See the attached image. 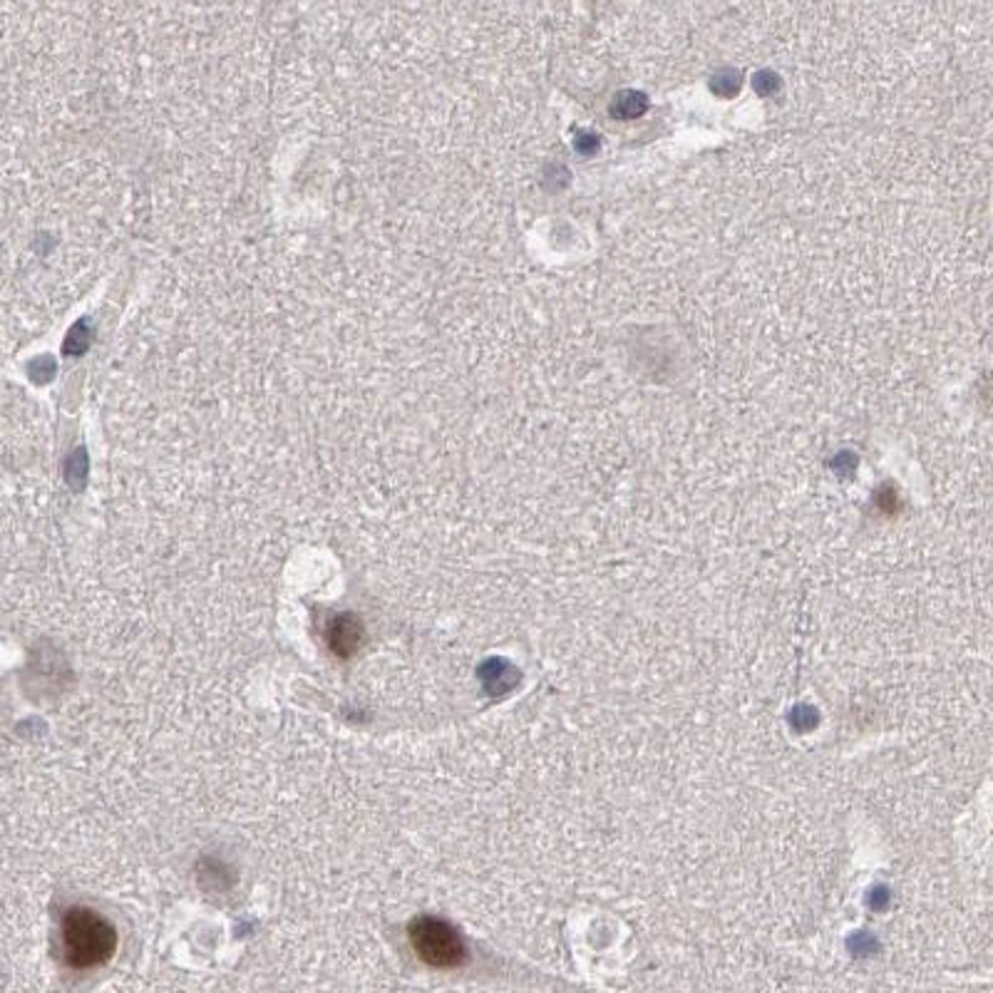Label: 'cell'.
<instances>
[{
  "label": "cell",
  "mask_w": 993,
  "mask_h": 993,
  "mask_svg": "<svg viewBox=\"0 0 993 993\" xmlns=\"http://www.w3.org/2000/svg\"><path fill=\"white\" fill-rule=\"evenodd\" d=\"M118 949V932L102 914L75 906L62 916V954L72 969L108 964Z\"/></svg>",
  "instance_id": "obj_1"
},
{
  "label": "cell",
  "mask_w": 993,
  "mask_h": 993,
  "mask_svg": "<svg viewBox=\"0 0 993 993\" xmlns=\"http://www.w3.org/2000/svg\"><path fill=\"white\" fill-rule=\"evenodd\" d=\"M363 636H365L363 621L355 614H338L326 629L328 648L338 658H351L358 653L363 646Z\"/></svg>",
  "instance_id": "obj_3"
},
{
  "label": "cell",
  "mask_w": 993,
  "mask_h": 993,
  "mask_svg": "<svg viewBox=\"0 0 993 993\" xmlns=\"http://www.w3.org/2000/svg\"><path fill=\"white\" fill-rule=\"evenodd\" d=\"M713 90L720 98H733L740 90V72L736 70H720L713 78Z\"/></svg>",
  "instance_id": "obj_5"
},
{
  "label": "cell",
  "mask_w": 993,
  "mask_h": 993,
  "mask_svg": "<svg viewBox=\"0 0 993 993\" xmlns=\"http://www.w3.org/2000/svg\"><path fill=\"white\" fill-rule=\"evenodd\" d=\"M574 148H577L579 154L589 156V154H594L596 150H599V138H596L594 132L581 130V132L577 134V140H574Z\"/></svg>",
  "instance_id": "obj_7"
},
{
  "label": "cell",
  "mask_w": 993,
  "mask_h": 993,
  "mask_svg": "<svg viewBox=\"0 0 993 993\" xmlns=\"http://www.w3.org/2000/svg\"><path fill=\"white\" fill-rule=\"evenodd\" d=\"M411 944L417 959L433 969H455L465 961V942L443 919L420 916L411 924Z\"/></svg>",
  "instance_id": "obj_2"
},
{
  "label": "cell",
  "mask_w": 993,
  "mask_h": 993,
  "mask_svg": "<svg viewBox=\"0 0 993 993\" xmlns=\"http://www.w3.org/2000/svg\"><path fill=\"white\" fill-rule=\"evenodd\" d=\"M648 110V100L644 92L624 90L611 102V118L616 120H636Z\"/></svg>",
  "instance_id": "obj_4"
},
{
  "label": "cell",
  "mask_w": 993,
  "mask_h": 993,
  "mask_svg": "<svg viewBox=\"0 0 993 993\" xmlns=\"http://www.w3.org/2000/svg\"><path fill=\"white\" fill-rule=\"evenodd\" d=\"M752 85H756V90L760 92L762 98H768V95H776V92H778V88H780V78L776 75V72L762 70V72H758L756 80H752Z\"/></svg>",
  "instance_id": "obj_6"
}]
</instances>
